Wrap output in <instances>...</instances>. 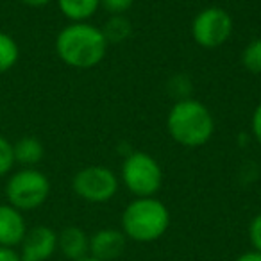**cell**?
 Listing matches in <instances>:
<instances>
[{
  "mask_svg": "<svg viewBox=\"0 0 261 261\" xmlns=\"http://www.w3.org/2000/svg\"><path fill=\"white\" fill-rule=\"evenodd\" d=\"M108 40L100 27L88 22H70L56 38V52L65 65L88 70L100 65L108 54Z\"/></svg>",
  "mask_w": 261,
  "mask_h": 261,
  "instance_id": "1",
  "label": "cell"
},
{
  "mask_svg": "<svg viewBox=\"0 0 261 261\" xmlns=\"http://www.w3.org/2000/svg\"><path fill=\"white\" fill-rule=\"evenodd\" d=\"M167 129L175 143L188 149L206 145L215 133L211 111L195 98L175 100L167 116Z\"/></svg>",
  "mask_w": 261,
  "mask_h": 261,
  "instance_id": "2",
  "label": "cell"
},
{
  "mask_svg": "<svg viewBox=\"0 0 261 261\" xmlns=\"http://www.w3.org/2000/svg\"><path fill=\"white\" fill-rule=\"evenodd\" d=\"M170 225V211L156 197H136L122 213V232L127 240L150 243L160 240Z\"/></svg>",
  "mask_w": 261,
  "mask_h": 261,
  "instance_id": "3",
  "label": "cell"
},
{
  "mask_svg": "<svg viewBox=\"0 0 261 261\" xmlns=\"http://www.w3.org/2000/svg\"><path fill=\"white\" fill-rule=\"evenodd\" d=\"M120 175L135 197H156L163 186V168L156 158L143 150H133L123 158Z\"/></svg>",
  "mask_w": 261,
  "mask_h": 261,
  "instance_id": "4",
  "label": "cell"
},
{
  "mask_svg": "<svg viewBox=\"0 0 261 261\" xmlns=\"http://www.w3.org/2000/svg\"><path fill=\"white\" fill-rule=\"evenodd\" d=\"M50 193V181L36 168H22L15 172L6 182L8 204L18 211H33L40 207Z\"/></svg>",
  "mask_w": 261,
  "mask_h": 261,
  "instance_id": "5",
  "label": "cell"
},
{
  "mask_svg": "<svg viewBox=\"0 0 261 261\" xmlns=\"http://www.w3.org/2000/svg\"><path fill=\"white\" fill-rule=\"evenodd\" d=\"M118 177L104 165H90L73 175L72 188L77 197L91 204H104L118 192Z\"/></svg>",
  "mask_w": 261,
  "mask_h": 261,
  "instance_id": "6",
  "label": "cell"
},
{
  "mask_svg": "<svg viewBox=\"0 0 261 261\" xmlns=\"http://www.w3.org/2000/svg\"><path fill=\"white\" fill-rule=\"evenodd\" d=\"M234 23L224 8L211 6L197 13L192 22V36L202 48H218L231 38Z\"/></svg>",
  "mask_w": 261,
  "mask_h": 261,
  "instance_id": "7",
  "label": "cell"
},
{
  "mask_svg": "<svg viewBox=\"0 0 261 261\" xmlns=\"http://www.w3.org/2000/svg\"><path fill=\"white\" fill-rule=\"evenodd\" d=\"M58 250V232L47 225H36L27 229L20 243L22 261H48Z\"/></svg>",
  "mask_w": 261,
  "mask_h": 261,
  "instance_id": "8",
  "label": "cell"
},
{
  "mask_svg": "<svg viewBox=\"0 0 261 261\" xmlns=\"http://www.w3.org/2000/svg\"><path fill=\"white\" fill-rule=\"evenodd\" d=\"M127 245V238L122 229L104 227L90 236V256L102 261L118 259Z\"/></svg>",
  "mask_w": 261,
  "mask_h": 261,
  "instance_id": "9",
  "label": "cell"
},
{
  "mask_svg": "<svg viewBox=\"0 0 261 261\" xmlns=\"http://www.w3.org/2000/svg\"><path fill=\"white\" fill-rule=\"evenodd\" d=\"M27 232L23 213L11 204H0V247H20Z\"/></svg>",
  "mask_w": 261,
  "mask_h": 261,
  "instance_id": "10",
  "label": "cell"
},
{
  "mask_svg": "<svg viewBox=\"0 0 261 261\" xmlns=\"http://www.w3.org/2000/svg\"><path fill=\"white\" fill-rule=\"evenodd\" d=\"M58 250L70 261L90 256V236L77 225H68L58 232Z\"/></svg>",
  "mask_w": 261,
  "mask_h": 261,
  "instance_id": "11",
  "label": "cell"
},
{
  "mask_svg": "<svg viewBox=\"0 0 261 261\" xmlns=\"http://www.w3.org/2000/svg\"><path fill=\"white\" fill-rule=\"evenodd\" d=\"M15 150V161L23 165L25 168H34L45 156L43 143L36 138V136H23L13 145Z\"/></svg>",
  "mask_w": 261,
  "mask_h": 261,
  "instance_id": "12",
  "label": "cell"
},
{
  "mask_svg": "<svg viewBox=\"0 0 261 261\" xmlns=\"http://www.w3.org/2000/svg\"><path fill=\"white\" fill-rule=\"evenodd\" d=\"M59 11L70 22H88L100 8V0H58Z\"/></svg>",
  "mask_w": 261,
  "mask_h": 261,
  "instance_id": "13",
  "label": "cell"
},
{
  "mask_svg": "<svg viewBox=\"0 0 261 261\" xmlns=\"http://www.w3.org/2000/svg\"><path fill=\"white\" fill-rule=\"evenodd\" d=\"M100 29L108 43H123L133 34V25L125 18V15H111Z\"/></svg>",
  "mask_w": 261,
  "mask_h": 261,
  "instance_id": "14",
  "label": "cell"
},
{
  "mask_svg": "<svg viewBox=\"0 0 261 261\" xmlns=\"http://www.w3.org/2000/svg\"><path fill=\"white\" fill-rule=\"evenodd\" d=\"M20 48L15 38L6 33H0V73H6L18 63Z\"/></svg>",
  "mask_w": 261,
  "mask_h": 261,
  "instance_id": "15",
  "label": "cell"
},
{
  "mask_svg": "<svg viewBox=\"0 0 261 261\" xmlns=\"http://www.w3.org/2000/svg\"><path fill=\"white\" fill-rule=\"evenodd\" d=\"M242 65L250 73L261 75V36L254 38L242 52Z\"/></svg>",
  "mask_w": 261,
  "mask_h": 261,
  "instance_id": "16",
  "label": "cell"
},
{
  "mask_svg": "<svg viewBox=\"0 0 261 261\" xmlns=\"http://www.w3.org/2000/svg\"><path fill=\"white\" fill-rule=\"evenodd\" d=\"M15 150H13V143L8 138L0 136V177L8 175L13 170L15 165Z\"/></svg>",
  "mask_w": 261,
  "mask_h": 261,
  "instance_id": "17",
  "label": "cell"
},
{
  "mask_svg": "<svg viewBox=\"0 0 261 261\" xmlns=\"http://www.w3.org/2000/svg\"><path fill=\"white\" fill-rule=\"evenodd\" d=\"M168 90L177 100L182 98H190V91H192V81L185 75H175L174 79L168 83Z\"/></svg>",
  "mask_w": 261,
  "mask_h": 261,
  "instance_id": "18",
  "label": "cell"
},
{
  "mask_svg": "<svg viewBox=\"0 0 261 261\" xmlns=\"http://www.w3.org/2000/svg\"><path fill=\"white\" fill-rule=\"evenodd\" d=\"M135 4V0H100V8L109 15H123Z\"/></svg>",
  "mask_w": 261,
  "mask_h": 261,
  "instance_id": "19",
  "label": "cell"
},
{
  "mask_svg": "<svg viewBox=\"0 0 261 261\" xmlns=\"http://www.w3.org/2000/svg\"><path fill=\"white\" fill-rule=\"evenodd\" d=\"M249 242L252 245V250L261 252V213L250 220L249 224Z\"/></svg>",
  "mask_w": 261,
  "mask_h": 261,
  "instance_id": "20",
  "label": "cell"
},
{
  "mask_svg": "<svg viewBox=\"0 0 261 261\" xmlns=\"http://www.w3.org/2000/svg\"><path fill=\"white\" fill-rule=\"evenodd\" d=\"M250 129H252V136L257 142V145L261 147V102L256 106V109L252 111V118H250Z\"/></svg>",
  "mask_w": 261,
  "mask_h": 261,
  "instance_id": "21",
  "label": "cell"
},
{
  "mask_svg": "<svg viewBox=\"0 0 261 261\" xmlns=\"http://www.w3.org/2000/svg\"><path fill=\"white\" fill-rule=\"evenodd\" d=\"M0 261H22L20 252L11 247H0Z\"/></svg>",
  "mask_w": 261,
  "mask_h": 261,
  "instance_id": "22",
  "label": "cell"
},
{
  "mask_svg": "<svg viewBox=\"0 0 261 261\" xmlns=\"http://www.w3.org/2000/svg\"><path fill=\"white\" fill-rule=\"evenodd\" d=\"M234 261H261V252H257V250H247V252L240 254Z\"/></svg>",
  "mask_w": 261,
  "mask_h": 261,
  "instance_id": "23",
  "label": "cell"
},
{
  "mask_svg": "<svg viewBox=\"0 0 261 261\" xmlns=\"http://www.w3.org/2000/svg\"><path fill=\"white\" fill-rule=\"evenodd\" d=\"M25 6H31V8H45L47 4H50L52 0H22Z\"/></svg>",
  "mask_w": 261,
  "mask_h": 261,
  "instance_id": "24",
  "label": "cell"
},
{
  "mask_svg": "<svg viewBox=\"0 0 261 261\" xmlns=\"http://www.w3.org/2000/svg\"><path fill=\"white\" fill-rule=\"evenodd\" d=\"M79 261H102V259H97V257H93V256H86V257H83V259H79Z\"/></svg>",
  "mask_w": 261,
  "mask_h": 261,
  "instance_id": "25",
  "label": "cell"
}]
</instances>
